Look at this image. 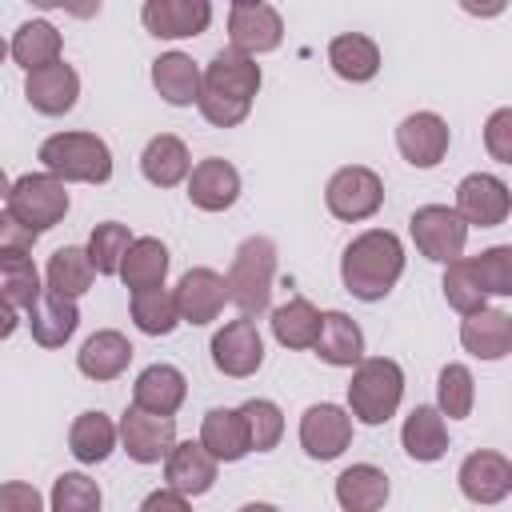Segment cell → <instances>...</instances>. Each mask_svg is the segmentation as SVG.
<instances>
[{
  "label": "cell",
  "instance_id": "obj_1",
  "mask_svg": "<svg viewBox=\"0 0 512 512\" xmlns=\"http://www.w3.org/2000/svg\"><path fill=\"white\" fill-rule=\"evenodd\" d=\"M260 64L232 52V48H220L208 68L200 72V96H196V108L208 124L216 128H236L248 120L252 112V100L260 92Z\"/></svg>",
  "mask_w": 512,
  "mask_h": 512
},
{
  "label": "cell",
  "instance_id": "obj_2",
  "mask_svg": "<svg viewBox=\"0 0 512 512\" xmlns=\"http://www.w3.org/2000/svg\"><path fill=\"white\" fill-rule=\"evenodd\" d=\"M400 276H404V244H400V236L388 232V228H368V232H360V236L344 248V256H340V280H344V288H348L356 300H364V304L384 300V296L396 288Z\"/></svg>",
  "mask_w": 512,
  "mask_h": 512
},
{
  "label": "cell",
  "instance_id": "obj_3",
  "mask_svg": "<svg viewBox=\"0 0 512 512\" xmlns=\"http://www.w3.org/2000/svg\"><path fill=\"white\" fill-rule=\"evenodd\" d=\"M404 400V368L388 356H364L348 380V416L360 424H388Z\"/></svg>",
  "mask_w": 512,
  "mask_h": 512
},
{
  "label": "cell",
  "instance_id": "obj_4",
  "mask_svg": "<svg viewBox=\"0 0 512 512\" xmlns=\"http://www.w3.org/2000/svg\"><path fill=\"white\" fill-rule=\"evenodd\" d=\"M40 164L60 184H108L112 180V148L96 132H56L40 144Z\"/></svg>",
  "mask_w": 512,
  "mask_h": 512
},
{
  "label": "cell",
  "instance_id": "obj_5",
  "mask_svg": "<svg viewBox=\"0 0 512 512\" xmlns=\"http://www.w3.org/2000/svg\"><path fill=\"white\" fill-rule=\"evenodd\" d=\"M272 280H276V244L268 236H248L232 264H228V300L240 308V316H260L272 300Z\"/></svg>",
  "mask_w": 512,
  "mask_h": 512
},
{
  "label": "cell",
  "instance_id": "obj_6",
  "mask_svg": "<svg viewBox=\"0 0 512 512\" xmlns=\"http://www.w3.org/2000/svg\"><path fill=\"white\" fill-rule=\"evenodd\" d=\"M8 212L28 228V232H48L64 220L68 212V188L48 176V172H28L8 188Z\"/></svg>",
  "mask_w": 512,
  "mask_h": 512
},
{
  "label": "cell",
  "instance_id": "obj_7",
  "mask_svg": "<svg viewBox=\"0 0 512 512\" xmlns=\"http://www.w3.org/2000/svg\"><path fill=\"white\" fill-rule=\"evenodd\" d=\"M324 204L336 220H348V224H360L368 216L380 212L384 204V180L364 168V164H348V168H336L328 188H324Z\"/></svg>",
  "mask_w": 512,
  "mask_h": 512
},
{
  "label": "cell",
  "instance_id": "obj_8",
  "mask_svg": "<svg viewBox=\"0 0 512 512\" xmlns=\"http://www.w3.org/2000/svg\"><path fill=\"white\" fill-rule=\"evenodd\" d=\"M408 232L420 248L424 260H436V264H452L464 256V244H468V224L448 208V204H424L412 212L408 220Z\"/></svg>",
  "mask_w": 512,
  "mask_h": 512
},
{
  "label": "cell",
  "instance_id": "obj_9",
  "mask_svg": "<svg viewBox=\"0 0 512 512\" xmlns=\"http://www.w3.org/2000/svg\"><path fill=\"white\" fill-rule=\"evenodd\" d=\"M228 40H232V44H228L232 52L256 60V56L280 48V40H284V20H280V12H276L272 4H264V0H236V4L228 8Z\"/></svg>",
  "mask_w": 512,
  "mask_h": 512
},
{
  "label": "cell",
  "instance_id": "obj_10",
  "mask_svg": "<svg viewBox=\"0 0 512 512\" xmlns=\"http://www.w3.org/2000/svg\"><path fill=\"white\" fill-rule=\"evenodd\" d=\"M468 228H496L512 212V192L500 176L492 172H472L456 184V208H452Z\"/></svg>",
  "mask_w": 512,
  "mask_h": 512
},
{
  "label": "cell",
  "instance_id": "obj_11",
  "mask_svg": "<svg viewBox=\"0 0 512 512\" xmlns=\"http://www.w3.org/2000/svg\"><path fill=\"white\" fill-rule=\"evenodd\" d=\"M212 364L232 380H244L264 364V340L252 316H236L212 336Z\"/></svg>",
  "mask_w": 512,
  "mask_h": 512
},
{
  "label": "cell",
  "instance_id": "obj_12",
  "mask_svg": "<svg viewBox=\"0 0 512 512\" xmlns=\"http://www.w3.org/2000/svg\"><path fill=\"white\" fill-rule=\"evenodd\" d=\"M172 300H176L180 324L204 328V324H212V320L224 312V304H228V284H224V276H220L216 268H188V272L180 276Z\"/></svg>",
  "mask_w": 512,
  "mask_h": 512
},
{
  "label": "cell",
  "instance_id": "obj_13",
  "mask_svg": "<svg viewBox=\"0 0 512 512\" xmlns=\"http://www.w3.org/2000/svg\"><path fill=\"white\" fill-rule=\"evenodd\" d=\"M116 436L136 464H160V460H168V452L176 444V420L152 416L144 408H128L116 424Z\"/></svg>",
  "mask_w": 512,
  "mask_h": 512
},
{
  "label": "cell",
  "instance_id": "obj_14",
  "mask_svg": "<svg viewBox=\"0 0 512 512\" xmlns=\"http://www.w3.org/2000/svg\"><path fill=\"white\" fill-rule=\"evenodd\" d=\"M448 144H452L448 120L436 112H408L396 124V148L412 168H436L448 156Z\"/></svg>",
  "mask_w": 512,
  "mask_h": 512
},
{
  "label": "cell",
  "instance_id": "obj_15",
  "mask_svg": "<svg viewBox=\"0 0 512 512\" xmlns=\"http://www.w3.org/2000/svg\"><path fill=\"white\" fill-rule=\"evenodd\" d=\"M352 444V416L340 404H312L300 416V448L312 460H336Z\"/></svg>",
  "mask_w": 512,
  "mask_h": 512
},
{
  "label": "cell",
  "instance_id": "obj_16",
  "mask_svg": "<svg viewBox=\"0 0 512 512\" xmlns=\"http://www.w3.org/2000/svg\"><path fill=\"white\" fill-rule=\"evenodd\" d=\"M456 480H460V492L472 504H500L512 492V460L504 452H492V448L468 452Z\"/></svg>",
  "mask_w": 512,
  "mask_h": 512
},
{
  "label": "cell",
  "instance_id": "obj_17",
  "mask_svg": "<svg viewBox=\"0 0 512 512\" xmlns=\"http://www.w3.org/2000/svg\"><path fill=\"white\" fill-rule=\"evenodd\" d=\"M140 20L156 40H184V36H200L212 24V4L208 0H148L140 8Z\"/></svg>",
  "mask_w": 512,
  "mask_h": 512
},
{
  "label": "cell",
  "instance_id": "obj_18",
  "mask_svg": "<svg viewBox=\"0 0 512 512\" xmlns=\"http://www.w3.org/2000/svg\"><path fill=\"white\" fill-rule=\"evenodd\" d=\"M76 96H80V76L72 64L56 60L48 68H36L24 76V100L40 112V116H64L76 108Z\"/></svg>",
  "mask_w": 512,
  "mask_h": 512
},
{
  "label": "cell",
  "instance_id": "obj_19",
  "mask_svg": "<svg viewBox=\"0 0 512 512\" xmlns=\"http://www.w3.org/2000/svg\"><path fill=\"white\" fill-rule=\"evenodd\" d=\"M188 200L200 212H228L240 200V172L220 156L200 160L188 172Z\"/></svg>",
  "mask_w": 512,
  "mask_h": 512
},
{
  "label": "cell",
  "instance_id": "obj_20",
  "mask_svg": "<svg viewBox=\"0 0 512 512\" xmlns=\"http://www.w3.org/2000/svg\"><path fill=\"white\" fill-rule=\"evenodd\" d=\"M216 468L220 464L204 452L200 440H180V444H172V452L164 460V480H168L172 492L192 500V496H204L216 484Z\"/></svg>",
  "mask_w": 512,
  "mask_h": 512
},
{
  "label": "cell",
  "instance_id": "obj_21",
  "mask_svg": "<svg viewBox=\"0 0 512 512\" xmlns=\"http://www.w3.org/2000/svg\"><path fill=\"white\" fill-rule=\"evenodd\" d=\"M184 396H188V380L172 364H148L132 384V408H144L152 416H176Z\"/></svg>",
  "mask_w": 512,
  "mask_h": 512
},
{
  "label": "cell",
  "instance_id": "obj_22",
  "mask_svg": "<svg viewBox=\"0 0 512 512\" xmlns=\"http://www.w3.org/2000/svg\"><path fill=\"white\" fill-rule=\"evenodd\" d=\"M460 344L476 360H504L512 352V316L500 308H480V312L464 316Z\"/></svg>",
  "mask_w": 512,
  "mask_h": 512
},
{
  "label": "cell",
  "instance_id": "obj_23",
  "mask_svg": "<svg viewBox=\"0 0 512 512\" xmlns=\"http://www.w3.org/2000/svg\"><path fill=\"white\" fill-rule=\"evenodd\" d=\"M312 348L332 368H356L364 360V332L348 312H320V332Z\"/></svg>",
  "mask_w": 512,
  "mask_h": 512
},
{
  "label": "cell",
  "instance_id": "obj_24",
  "mask_svg": "<svg viewBox=\"0 0 512 512\" xmlns=\"http://www.w3.org/2000/svg\"><path fill=\"white\" fill-rule=\"evenodd\" d=\"M128 360H132V344H128V336L116 332V328L92 332V336L80 344V352H76V368H80L88 380H96V384L116 380V376L128 368Z\"/></svg>",
  "mask_w": 512,
  "mask_h": 512
},
{
  "label": "cell",
  "instance_id": "obj_25",
  "mask_svg": "<svg viewBox=\"0 0 512 512\" xmlns=\"http://www.w3.org/2000/svg\"><path fill=\"white\" fill-rule=\"evenodd\" d=\"M200 444L204 452L220 464H236L244 460L252 448H248V428H244V416L240 408H208L204 412V424H200Z\"/></svg>",
  "mask_w": 512,
  "mask_h": 512
},
{
  "label": "cell",
  "instance_id": "obj_26",
  "mask_svg": "<svg viewBox=\"0 0 512 512\" xmlns=\"http://www.w3.org/2000/svg\"><path fill=\"white\" fill-rule=\"evenodd\" d=\"M152 88L172 108L196 104V96H200V68H196V60L188 52H160L152 60Z\"/></svg>",
  "mask_w": 512,
  "mask_h": 512
},
{
  "label": "cell",
  "instance_id": "obj_27",
  "mask_svg": "<svg viewBox=\"0 0 512 512\" xmlns=\"http://www.w3.org/2000/svg\"><path fill=\"white\" fill-rule=\"evenodd\" d=\"M140 172H144V180L156 184V188H176V184L188 180V172H192L188 144H184L180 136H172V132L152 136V140L144 144V152H140Z\"/></svg>",
  "mask_w": 512,
  "mask_h": 512
},
{
  "label": "cell",
  "instance_id": "obj_28",
  "mask_svg": "<svg viewBox=\"0 0 512 512\" xmlns=\"http://www.w3.org/2000/svg\"><path fill=\"white\" fill-rule=\"evenodd\" d=\"M28 328L40 348H64L72 340V332L80 328V308H76V300L40 292V300L28 308Z\"/></svg>",
  "mask_w": 512,
  "mask_h": 512
},
{
  "label": "cell",
  "instance_id": "obj_29",
  "mask_svg": "<svg viewBox=\"0 0 512 512\" xmlns=\"http://www.w3.org/2000/svg\"><path fill=\"white\" fill-rule=\"evenodd\" d=\"M400 444H404V452H408L416 464H436V460L448 452V424H444V416H440L432 404H416V408L404 416Z\"/></svg>",
  "mask_w": 512,
  "mask_h": 512
},
{
  "label": "cell",
  "instance_id": "obj_30",
  "mask_svg": "<svg viewBox=\"0 0 512 512\" xmlns=\"http://www.w3.org/2000/svg\"><path fill=\"white\" fill-rule=\"evenodd\" d=\"M388 476L376 464H352L336 476V504L344 512H380L388 504Z\"/></svg>",
  "mask_w": 512,
  "mask_h": 512
},
{
  "label": "cell",
  "instance_id": "obj_31",
  "mask_svg": "<svg viewBox=\"0 0 512 512\" xmlns=\"http://www.w3.org/2000/svg\"><path fill=\"white\" fill-rule=\"evenodd\" d=\"M328 64L348 84H368L380 72V48L364 32H340L328 40Z\"/></svg>",
  "mask_w": 512,
  "mask_h": 512
},
{
  "label": "cell",
  "instance_id": "obj_32",
  "mask_svg": "<svg viewBox=\"0 0 512 512\" xmlns=\"http://www.w3.org/2000/svg\"><path fill=\"white\" fill-rule=\"evenodd\" d=\"M124 288L132 292H144V288H164V276H168V248L164 240L156 236H136L120 260V272Z\"/></svg>",
  "mask_w": 512,
  "mask_h": 512
},
{
  "label": "cell",
  "instance_id": "obj_33",
  "mask_svg": "<svg viewBox=\"0 0 512 512\" xmlns=\"http://www.w3.org/2000/svg\"><path fill=\"white\" fill-rule=\"evenodd\" d=\"M92 264H88V252L76 248V244H64L48 256V268H44V292L52 296H64V300H80L88 288H92Z\"/></svg>",
  "mask_w": 512,
  "mask_h": 512
},
{
  "label": "cell",
  "instance_id": "obj_34",
  "mask_svg": "<svg viewBox=\"0 0 512 512\" xmlns=\"http://www.w3.org/2000/svg\"><path fill=\"white\" fill-rule=\"evenodd\" d=\"M60 52H64V40H60V32H56L48 20H24V24L16 28L12 44H8V56H12L24 72H36V68L56 64Z\"/></svg>",
  "mask_w": 512,
  "mask_h": 512
},
{
  "label": "cell",
  "instance_id": "obj_35",
  "mask_svg": "<svg viewBox=\"0 0 512 512\" xmlns=\"http://www.w3.org/2000/svg\"><path fill=\"white\" fill-rule=\"evenodd\" d=\"M116 424L112 416L104 412H80L68 428V452L80 460V464H104L116 448Z\"/></svg>",
  "mask_w": 512,
  "mask_h": 512
},
{
  "label": "cell",
  "instance_id": "obj_36",
  "mask_svg": "<svg viewBox=\"0 0 512 512\" xmlns=\"http://www.w3.org/2000/svg\"><path fill=\"white\" fill-rule=\"evenodd\" d=\"M316 332H320V312H316L312 300L292 296L280 308H272V336H276V344H284V348H312Z\"/></svg>",
  "mask_w": 512,
  "mask_h": 512
},
{
  "label": "cell",
  "instance_id": "obj_37",
  "mask_svg": "<svg viewBox=\"0 0 512 512\" xmlns=\"http://www.w3.org/2000/svg\"><path fill=\"white\" fill-rule=\"evenodd\" d=\"M128 244H132L128 224H120V220L96 224L92 236H88V248H84L92 272H96V276H116V272H120V260H124V252H128Z\"/></svg>",
  "mask_w": 512,
  "mask_h": 512
},
{
  "label": "cell",
  "instance_id": "obj_38",
  "mask_svg": "<svg viewBox=\"0 0 512 512\" xmlns=\"http://www.w3.org/2000/svg\"><path fill=\"white\" fill-rule=\"evenodd\" d=\"M132 324H136L144 336H168V332H176L180 316H176L172 292H168V288L132 292Z\"/></svg>",
  "mask_w": 512,
  "mask_h": 512
},
{
  "label": "cell",
  "instance_id": "obj_39",
  "mask_svg": "<svg viewBox=\"0 0 512 512\" xmlns=\"http://www.w3.org/2000/svg\"><path fill=\"white\" fill-rule=\"evenodd\" d=\"M472 400H476V380L468 364H444L436 376V412L448 420H464L472 416Z\"/></svg>",
  "mask_w": 512,
  "mask_h": 512
},
{
  "label": "cell",
  "instance_id": "obj_40",
  "mask_svg": "<svg viewBox=\"0 0 512 512\" xmlns=\"http://www.w3.org/2000/svg\"><path fill=\"white\" fill-rule=\"evenodd\" d=\"M44 284H40V272L32 264V256H12V260H0V300L12 304L16 312L32 308L40 300Z\"/></svg>",
  "mask_w": 512,
  "mask_h": 512
},
{
  "label": "cell",
  "instance_id": "obj_41",
  "mask_svg": "<svg viewBox=\"0 0 512 512\" xmlns=\"http://www.w3.org/2000/svg\"><path fill=\"white\" fill-rule=\"evenodd\" d=\"M240 416H244L248 448H252V452H272V448L280 444V436H284V412H280L272 400H264V396L244 400V404H240Z\"/></svg>",
  "mask_w": 512,
  "mask_h": 512
},
{
  "label": "cell",
  "instance_id": "obj_42",
  "mask_svg": "<svg viewBox=\"0 0 512 512\" xmlns=\"http://www.w3.org/2000/svg\"><path fill=\"white\" fill-rule=\"evenodd\" d=\"M484 296H512V244L484 248L480 256H464Z\"/></svg>",
  "mask_w": 512,
  "mask_h": 512
},
{
  "label": "cell",
  "instance_id": "obj_43",
  "mask_svg": "<svg viewBox=\"0 0 512 512\" xmlns=\"http://www.w3.org/2000/svg\"><path fill=\"white\" fill-rule=\"evenodd\" d=\"M48 504H52V512H100L104 508V492H100V484L92 476L64 472V476H56Z\"/></svg>",
  "mask_w": 512,
  "mask_h": 512
},
{
  "label": "cell",
  "instance_id": "obj_44",
  "mask_svg": "<svg viewBox=\"0 0 512 512\" xmlns=\"http://www.w3.org/2000/svg\"><path fill=\"white\" fill-rule=\"evenodd\" d=\"M444 300H448L460 316H472V312L488 308V296L480 292V284H476V276H472V268H468L464 256L452 260V264H444Z\"/></svg>",
  "mask_w": 512,
  "mask_h": 512
},
{
  "label": "cell",
  "instance_id": "obj_45",
  "mask_svg": "<svg viewBox=\"0 0 512 512\" xmlns=\"http://www.w3.org/2000/svg\"><path fill=\"white\" fill-rule=\"evenodd\" d=\"M484 148L492 160L512 164V108H496L484 124Z\"/></svg>",
  "mask_w": 512,
  "mask_h": 512
},
{
  "label": "cell",
  "instance_id": "obj_46",
  "mask_svg": "<svg viewBox=\"0 0 512 512\" xmlns=\"http://www.w3.org/2000/svg\"><path fill=\"white\" fill-rule=\"evenodd\" d=\"M36 244V232H28L8 208L0 212V260H12V256H28Z\"/></svg>",
  "mask_w": 512,
  "mask_h": 512
},
{
  "label": "cell",
  "instance_id": "obj_47",
  "mask_svg": "<svg viewBox=\"0 0 512 512\" xmlns=\"http://www.w3.org/2000/svg\"><path fill=\"white\" fill-rule=\"evenodd\" d=\"M0 512H44V496L24 480L0 484Z\"/></svg>",
  "mask_w": 512,
  "mask_h": 512
},
{
  "label": "cell",
  "instance_id": "obj_48",
  "mask_svg": "<svg viewBox=\"0 0 512 512\" xmlns=\"http://www.w3.org/2000/svg\"><path fill=\"white\" fill-rule=\"evenodd\" d=\"M140 512H192V504H188V496H180L172 488H156L140 500Z\"/></svg>",
  "mask_w": 512,
  "mask_h": 512
},
{
  "label": "cell",
  "instance_id": "obj_49",
  "mask_svg": "<svg viewBox=\"0 0 512 512\" xmlns=\"http://www.w3.org/2000/svg\"><path fill=\"white\" fill-rule=\"evenodd\" d=\"M16 324H20V316H16V308L0 300V340H8V336L16 332Z\"/></svg>",
  "mask_w": 512,
  "mask_h": 512
},
{
  "label": "cell",
  "instance_id": "obj_50",
  "mask_svg": "<svg viewBox=\"0 0 512 512\" xmlns=\"http://www.w3.org/2000/svg\"><path fill=\"white\" fill-rule=\"evenodd\" d=\"M240 512H280L276 504H264V500H252V504H244Z\"/></svg>",
  "mask_w": 512,
  "mask_h": 512
},
{
  "label": "cell",
  "instance_id": "obj_51",
  "mask_svg": "<svg viewBox=\"0 0 512 512\" xmlns=\"http://www.w3.org/2000/svg\"><path fill=\"white\" fill-rule=\"evenodd\" d=\"M8 188H12V184H8V176H4V168H0V200H8Z\"/></svg>",
  "mask_w": 512,
  "mask_h": 512
},
{
  "label": "cell",
  "instance_id": "obj_52",
  "mask_svg": "<svg viewBox=\"0 0 512 512\" xmlns=\"http://www.w3.org/2000/svg\"><path fill=\"white\" fill-rule=\"evenodd\" d=\"M4 56H8V44H4V36H0V64H4Z\"/></svg>",
  "mask_w": 512,
  "mask_h": 512
}]
</instances>
